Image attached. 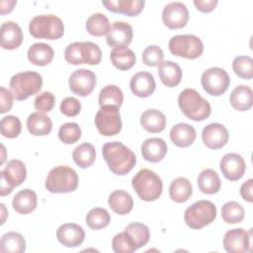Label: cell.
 <instances>
[{
	"instance_id": "obj_16",
	"label": "cell",
	"mask_w": 253,
	"mask_h": 253,
	"mask_svg": "<svg viewBox=\"0 0 253 253\" xmlns=\"http://www.w3.org/2000/svg\"><path fill=\"white\" fill-rule=\"evenodd\" d=\"M107 43L112 47L127 46L132 40L133 32L128 23L115 22L110 28L109 33L106 35Z\"/></svg>"
},
{
	"instance_id": "obj_2",
	"label": "cell",
	"mask_w": 253,
	"mask_h": 253,
	"mask_svg": "<svg viewBox=\"0 0 253 253\" xmlns=\"http://www.w3.org/2000/svg\"><path fill=\"white\" fill-rule=\"evenodd\" d=\"M178 105L182 113L195 122L208 119L211 112L210 103L192 88H186L179 94Z\"/></svg>"
},
{
	"instance_id": "obj_27",
	"label": "cell",
	"mask_w": 253,
	"mask_h": 253,
	"mask_svg": "<svg viewBox=\"0 0 253 253\" xmlns=\"http://www.w3.org/2000/svg\"><path fill=\"white\" fill-rule=\"evenodd\" d=\"M109 207L119 215H125L130 212L133 207L131 196L124 190H116L109 196Z\"/></svg>"
},
{
	"instance_id": "obj_45",
	"label": "cell",
	"mask_w": 253,
	"mask_h": 253,
	"mask_svg": "<svg viewBox=\"0 0 253 253\" xmlns=\"http://www.w3.org/2000/svg\"><path fill=\"white\" fill-rule=\"evenodd\" d=\"M112 248L116 253H131L136 250L132 240L126 231L120 232L114 236Z\"/></svg>"
},
{
	"instance_id": "obj_3",
	"label": "cell",
	"mask_w": 253,
	"mask_h": 253,
	"mask_svg": "<svg viewBox=\"0 0 253 253\" xmlns=\"http://www.w3.org/2000/svg\"><path fill=\"white\" fill-rule=\"evenodd\" d=\"M131 186L138 198L145 202L157 200L163 190L161 178L152 170L140 169L132 178Z\"/></svg>"
},
{
	"instance_id": "obj_5",
	"label": "cell",
	"mask_w": 253,
	"mask_h": 253,
	"mask_svg": "<svg viewBox=\"0 0 253 253\" xmlns=\"http://www.w3.org/2000/svg\"><path fill=\"white\" fill-rule=\"evenodd\" d=\"M29 32L36 39L57 40L64 34V25L55 15H39L31 20Z\"/></svg>"
},
{
	"instance_id": "obj_7",
	"label": "cell",
	"mask_w": 253,
	"mask_h": 253,
	"mask_svg": "<svg viewBox=\"0 0 253 253\" xmlns=\"http://www.w3.org/2000/svg\"><path fill=\"white\" fill-rule=\"evenodd\" d=\"M216 217V207L213 203L201 200L190 207L184 212L185 223L192 229H201L211 223Z\"/></svg>"
},
{
	"instance_id": "obj_4",
	"label": "cell",
	"mask_w": 253,
	"mask_h": 253,
	"mask_svg": "<svg viewBox=\"0 0 253 253\" xmlns=\"http://www.w3.org/2000/svg\"><path fill=\"white\" fill-rule=\"evenodd\" d=\"M79 178L74 169L65 165L52 168L45 179V189L50 193H70L78 187Z\"/></svg>"
},
{
	"instance_id": "obj_13",
	"label": "cell",
	"mask_w": 253,
	"mask_h": 253,
	"mask_svg": "<svg viewBox=\"0 0 253 253\" xmlns=\"http://www.w3.org/2000/svg\"><path fill=\"white\" fill-rule=\"evenodd\" d=\"M189 20V11L182 2H171L162 11L163 24L172 30L184 28Z\"/></svg>"
},
{
	"instance_id": "obj_54",
	"label": "cell",
	"mask_w": 253,
	"mask_h": 253,
	"mask_svg": "<svg viewBox=\"0 0 253 253\" xmlns=\"http://www.w3.org/2000/svg\"><path fill=\"white\" fill-rule=\"evenodd\" d=\"M1 209H2V213H3V216H2V219H1V224H3L5 222V214H6V209H5V205L4 204H1Z\"/></svg>"
},
{
	"instance_id": "obj_9",
	"label": "cell",
	"mask_w": 253,
	"mask_h": 253,
	"mask_svg": "<svg viewBox=\"0 0 253 253\" xmlns=\"http://www.w3.org/2000/svg\"><path fill=\"white\" fill-rule=\"evenodd\" d=\"M95 126L104 136H113L122 129V120L118 107L103 106L98 110L95 117Z\"/></svg>"
},
{
	"instance_id": "obj_28",
	"label": "cell",
	"mask_w": 253,
	"mask_h": 253,
	"mask_svg": "<svg viewBox=\"0 0 253 253\" xmlns=\"http://www.w3.org/2000/svg\"><path fill=\"white\" fill-rule=\"evenodd\" d=\"M229 102L237 111L245 112L250 110L253 104V93L251 88L246 85H238L232 90L229 96Z\"/></svg>"
},
{
	"instance_id": "obj_26",
	"label": "cell",
	"mask_w": 253,
	"mask_h": 253,
	"mask_svg": "<svg viewBox=\"0 0 253 253\" xmlns=\"http://www.w3.org/2000/svg\"><path fill=\"white\" fill-rule=\"evenodd\" d=\"M158 75L166 87H176L182 79V70L176 62L166 60L158 65Z\"/></svg>"
},
{
	"instance_id": "obj_36",
	"label": "cell",
	"mask_w": 253,
	"mask_h": 253,
	"mask_svg": "<svg viewBox=\"0 0 253 253\" xmlns=\"http://www.w3.org/2000/svg\"><path fill=\"white\" fill-rule=\"evenodd\" d=\"M85 27L90 35L101 37L109 33L111 25L106 15L102 13H95L87 19Z\"/></svg>"
},
{
	"instance_id": "obj_6",
	"label": "cell",
	"mask_w": 253,
	"mask_h": 253,
	"mask_svg": "<svg viewBox=\"0 0 253 253\" xmlns=\"http://www.w3.org/2000/svg\"><path fill=\"white\" fill-rule=\"evenodd\" d=\"M9 85L14 98L24 101L42 89V78L38 72L24 71L13 75Z\"/></svg>"
},
{
	"instance_id": "obj_37",
	"label": "cell",
	"mask_w": 253,
	"mask_h": 253,
	"mask_svg": "<svg viewBox=\"0 0 253 253\" xmlns=\"http://www.w3.org/2000/svg\"><path fill=\"white\" fill-rule=\"evenodd\" d=\"M125 231L128 234L132 240L136 249L143 247L147 244L150 238V232L148 227L141 222H131L129 223Z\"/></svg>"
},
{
	"instance_id": "obj_17",
	"label": "cell",
	"mask_w": 253,
	"mask_h": 253,
	"mask_svg": "<svg viewBox=\"0 0 253 253\" xmlns=\"http://www.w3.org/2000/svg\"><path fill=\"white\" fill-rule=\"evenodd\" d=\"M56 237L59 243L66 247H77L84 241L85 231L82 226L77 223H64L58 227Z\"/></svg>"
},
{
	"instance_id": "obj_1",
	"label": "cell",
	"mask_w": 253,
	"mask_h": 253,
	"mask_svg": "<svg viewBox=\"0 0 253 253\" xmlns=\"http://www.w3.org/2000/svg\"><path fill=\"white\" fill-rule=\"evenodd\" d=\"M102 153L111 172L119 176L130 172L136 163L134 153L119 141L105 143L102 147Z\"/></svg>"
},
{
	"instance_id": "obj_44",
	"label": "cell",
	"mask_w": 253,
	"mask_h": 253,
	"mask_svg": "<svg viewBox=\"0 0 253 253\" xmlns=\"http://www.w3.org/2000/svg\"><path fill=\"white\" fill-rule=\"evenodd\" d=\"M59 139L65 144H73L81 137V128L76 123L63 124L58 130Z\"/></svg>"
},
{
	"instance_id": "obj_23",
	"label": "cell",
	"mask_w": 253,
	"mask_h": 253,
	"mask_svg": "<svg viewBox=\"0 0 253 253\" xmlns=\"http://www.w3.org/2000/svg\"><path fill=\"white\" fill-rule=\"evenodd\" d=\"M0 176L13 187L20 186L27 178V169L25 164L19 159H12L8 161L5 168L0 172Z\"/></svg>"
},
{
	"instance_id": "obj_18",
	"label": "cell",
	"mask_w": 253,
	"mask_h": 253,
	"mask_svg": "<svg viewBox=\"0 0 253 253\" xmlns=\"http://www.w3.org/2000/svg\"><path fill=\"white\" fill-rule=\"evenodd\" d=\"M156 83L151 73L140 71L134 74L129 81V88L133 95L139 98H146L155 91Z\"/></svg>"
},
{
	"instance_id": "obj_53",
	"label": "cell",
	"mask_w": 253,
	"mask_h": 253,
	"mask_svg": "<svg viewBox=\"0 0 253 253\" xmlns=\"http://www.w3.org/2000/svg\"><path fill=\"white\" fill-rule=\"evenodd\" d=\"M17 4L16 0H8V1H1L0 2V13L1 15L10 13L13 11L14 6Z\"/></svg>"
},
{
	"instance_id": "obj_8",
	"label": "cell",
	"mask_w": 253,
	"mask_h": 253,
	"mask_svg": "<svg viewBox=\"0 0 253 253\" xmlns=\"http://www.w3.org/2000/svg\"><path fill=\"white\" fill-rule=\"evenodd\" d=\"M168 47L172 54L187 59L198 58L204 51L203 42L194 35L174 36L170 39Z\"/></svg>"
},
{
	"instance_id": "obj_19",
	"label": "cell",
	"mask_w": 253,
	"mask_h": 253,
	"mask_svg": "<svg viewBox=\"0 0 253 253\" xmlns=\"http://www.w3.org/2000/svg\"><path fill=\"white\" fill-rule=\"evenodd\" d=\"M23 42V32L20 26L13 21H6L1 25L0 43L4 49L18 48Z\"/></svg>"
},
{
	"instance_id": "obj_33",
	"label": "cell",
	"mask_w": 253,
	"mask_h": 253,
	"mask_svg": "<svg viewBox=\"0 0 253 253\" xmlns=\"http://www.w3.org/2000/svg\"><path fill=\"white\" fill-rule=\"evenodd\" d=\"M110 57L113 65L120 70H128L135 63V54L127 46L114 47Z\"/></svg>"
},
{
	"instance_id": "obj_15",
	"label": "cell",
	"mask_w": 253,
	"mask_h": 253,
	"mask_svg": "<svg viewBox=\"0 0 253 253\" xmlns=\"http://www.w3.org/2000/svg\"><path fill=\"white\" fill-rule=\"evenodd\" d=\"M219 168L227 180L237 181L243 177L246 170V163L241 155L230 152L222 156Z\"/></svg>"
},
{
	"instance_id": "obj_41",
	"label": "cell",
	"mask_w": 253,
	"mask_h": 253,
	"mask_svg": "<svg viewBox=\"0 0 253 253\" xmlns=\"http://www.w3.org/2000/svg\"><path fill=\"white\" fill-rule=\"evenodd\" d=\"M232 69L238 77L249 80L253 77V59L246 55L237 56L232 61Z\"/></svg>"
},
{
	"instance_id": "obj_46",
	"label": "cell",
	"mask_w": 253,
	"mask_h": 253,
	"mask_svg": "<svg viewBox=\"0 0 253 253\" xmlns=\"http://www.w3.org/2000/svg\"><path fill=\"white\" fill-rule=\"evenodd\" d=\"M142 62L147 66H158L163 61V50L158 45H148L142 52Z\"/></svg>"
},
{
	"instance_id": "obj_40",
	"label": "cell",
	"mask_w": 253,
	"mask_h": 253,
	"mask_svg": "<svg viewBox=\"0 0 253 253\" xmlns=\"http://www.w3.org/2000/svg\"><path fill=\"white\" fill-rule=\"evenodd\" d=\"M245 211L237 202H227L221 208V217L226 223H238L243 220Z\"/></svg>"
},
{
	"instance_id": "obj_11",
	"label": "cell",
	"mask_w": 253,
	"mask_h": 253,
	"mask_svg": "<svg viewBox=\"0 0 253 253\" xmlns=\"http://www.w3.org/2000/svg\"><path fill=\"white\" fill-rule=\"evenodd\" d=\"M223 247L229 253L250 252L252 249V228H233L225 232Z\"/></svg>"
},
{
	"instance_id": "obj_35",
	"label": "cell",
	"mask_w": 253,
	"mask_h": 253,
	"mask_svg": "<svg viewBox=\"0 0 253 253\" xmlns=\"http://www.w3.org/2000/svg\"><path fill=\"white\" fill-rule=\"evenodd\" d=\"M72 158L75 164H77L80 168H88L96 159L95 147L91 143L84 142L73 150Z\"/></svg>"
},
{
	"instance_id": "obj_29",
	"label": "cell",
	"mask_w": 253,
	"mask_h": 253,
	"mask_svg": "<svg viewBox=\"0 0 253 253\" xmlns=\"http://www.w3.org/2000/svg\"><path fill=\"white\" fill-rule=\"evenodd\" d=\"M140 125L148 132H161L166 126V118L156 109L146 110L140 116Z\"/></svg>"
},
{
	"instance_id": "obj_21",
	"label": "cell",
	"mask_w": 253,
	"mask_h": 253,
	"mask_svg": "<svg viewBox=\"0 0 253 253\" xmlns=\"http://www.w3.org/2000/svg\"><path fill=\"white\" fill-rule=\"evenodd\" d=\"M102 4L111 12L134 17L142 11L145 2L143 0H109L102 1Z\"/></svg>"
},
{
	"instance_id": "obj_51",
	"label": "cell",
	"mask_w": 253,
	"mask_h": 253,
	"mask_svg": "<svg viewBox=\"0 0 253 253\" xmlns=\"http://www.w3.org/2000/svg\"><path fill=\"white\" fill-rule=\"evenodd\" d=\"M217 0H194L196 8L203 13L211 12L217 5Z\"/></svg>"
},
{
	"instance_id": "obj_39",
	"label": "cell",
	"mask_w": 253,
	"mask_h": 253,
	"mask_svg": "<svg viewBox=\"0 0 253 253\" xmlns=\"http://www.w3.org/2000/svg\"><path fill=\"white\" fill-rule=\"evenodd\" d=\"M111 221L110 213L104 208H94L86 215V223L93 230H99L109 225Z\"/></svg>"
},
{
	"instance_id": "obj_47",
	"label": "cell",
	"mask_w": 253,
	"mask_h": 253,
	"mask_svg": "<svg viewBox=\"0 0 253 253\" xmlns=\"http://www.w3.org/2000/svg\"><path fill=\"white\" fill-rule=\"evenodd\" d=\"M55 104V97L49 91H44L38 95L35 99L34 106L38 112L46 113L52 110Z\"/></svg>"
},
{
	"instance_id": "obj_31",
	"label": "cell",
	"mask_w": 253,
	"mask_h": 253,
	"mask_svg": "<svg viewBox=\"0 0 253 253\" xmlns=\"http://www.w3.org/2000/svg\"><path fill=\"white\" fill-rule=\"evenodd\" d=\"M198 187L200 191L207 195L216 194L220 190L221 182L216 171L212 169H205L198 176Z\"/></svg>"
},
{
	"instance_id": "obj_52",
	"label": "cell",
	"mask_w": 253,
	"mask_h": 253,
	"mask_svg": "<svg viewBox=\"0 0 253 253\" xmlns=\"http://www.w3.org/2000/svg\"><path fill=\"white\" fill-rule=\"evenodd\" d=\"M253 180L248 179L245 183H243L240 187V195L241 197L248 203H252L253 201Z\"/></svg>"
},
{
	"instance_id": "obj_49",
	"label": "cell",
	"mask_w": 253,
	"mask_h": 253,
	"mask_svg": "<svg viewBox=\"0 0 253 253\" xmlns=\"http://www.w3.org/2000/svg\"><path fill=\"white\" fill-rule=\"evenodd\" d=\"M60 112L66 117H75L80 113L81 104L74 97H66L60 103Z\"/></svg>"
},
{
	"instance_id": "obj_42",
	"label": "cell",
	"mask_w": 253,
	"mask_h": 253,
	"mask_svg": "<svg viewBox=\"0 0 253 253\" xmlns=\"http://www.w3.org/2000/svg\"><path fill=\"white\" fill-rule=\"evenodd\" d=\"M22 130V124L18 117L9 115L2 118L0 122L1 134L8 138H15L19 136Z\"/></svg>"
},
{
	"instance_id": "obj_12",
	"label": "cell",
	"mask_w": 253,
	"mask_h": 253,
	"mask_svg": "<svg viewBox=\"0 0 253 253\" xmlns=\"http://www.w3.org/2000/svg\"><path fill=\"white\" fill-rule=\"evenodd\" d=\"M96 82L95 73L85 68L73 71L68 80L69 89L71 92L81 97L90 95L96 86Z\"/></svg>"
},
{
	"instance_id": "obj_22",
	"label": "cell",
	"mask_w": 253,
	"mask_h": 253,
	"mask_svg": "<svg viewBox=\"0 0 253 253\" xmlns=\"http://www.w3.org/2000/svg\"><path fill=\"white\" fill-rule=\"evenodd\" d=\"M170 139L179 147H188L196 139V129L193 126L186 123L174 125L170 129Z\"/></svg>"
},
{
	"instance_id": "obj_38",
	"label": "cell",
	"mask_w": 253,
	"mask_h": 253,
	"mask_svg": "<svg viewBox=\"0 0 253 253\" xmlns=\"http://www.w3.org/2000/svg\"><path fill=\"white\" fill-rule=\"evenodd\" d=\"M124 102V94L122 90L116 85L105 86L99 94V105L103 106H115L120 108Z\"/></svg>"
},
{
	"instance_id": "obj_14",
	"label": "cell",
	"mask_w": 253,
	"mask_h": 253,
	"mask_svg": "<svg viewBox=\"0 0 253 253\" xmlns=\"http://www.w3.org/2000/svg\"><path fill=\"white\" fill-rule=\"evenodd\" d=\"M227 128L218 123H212L206 126L202 130V139L204 144L210 149L222 148L228 141Z\"/></svg>"
},
{
	"instance_id": "obj_24",
	"label": "cell",
	"mask_w": 253,
	"mask_h": 253,
	"mask_svg": "<svg viewBox=\"0 0 253 253\" xmlns=\"http://www.w3.org/2000/svg\"><path fill=\"white\" fill-rule=\"evenodd\" d=\"M37 194L31 189H24L18 192L12 201L13 209L20 214H29L37 208Z\"/></svg>"
},
{
	"instance_id": "obj_48",
	"label": "cell",
	"mask_w": 253,
	"mask_h": 253,
	"mask_svg": "<svg viewBox=\"0 0 253 253\" xmlns=\"http://www.w3.org/2000/svg\"><path fill=\"white\" fill-rule=\"evenodd\" d=\"M64 58L68 63L73 65L84 64L81 51V42H75L68 44L64 51Z\"/></svg>"
},
{
	"instance_id": "obj_32",
	"label": "cell",
	"mask_w": 253,
	"mask_h": 253,
	"mask_svg": "<svg viewBox=\"0 0 253 253\" xmlns=\"http://www.w3.org/2000/svg\"><path fill=\"white\" fill-rule=\"evenodd\" d=\"M192 194V184L185 177H178L174 179L169 186V196L171 200L175 203L181 204L187 202Z\"/></svg>"
},
{
	"instance_id": "obj_30",
	"label": "cell",
	"mask_w": 253,
	"mask_h": 253,
	"mask_svg": "<svg viewBox=\"0 0 253 253\" xmlns=\"http://www.w3.org/2000/svg\"><path fill=\"white\" fill-rule=\"evenodd\" d=\"M27 127L33 135L42 136L48 134L51 131L52 123L44 113L36 112L28 117Z\"/></svg>"
},
{
	"instance_id": "obj_43",
	"label": "cell",
	"mask_w": 253,
	"mask_h": 253,
	"mask_svg": "<svg viewBox=\"0 0 253 253\" xmlns=\"http://www.w3.org/2000/svg\"><path fill=\"white\" fill-rule=\"evenodd\" d=\"M81 50L85 64L97 65L101 62L102 51L98 44L92 42H81Z\"/></svg>"
},
{
	"instance_id": "obj_20",
	"label": "cell",
	"mask_w": 253,
	"mask_h": 253,
	"mask_svg": "<svg viewBox=\"0 0 253 253\" xmlns=\"http://www.w3.org/2000/svg\"><path fill=\"white\" fill-rule=\"evenodd\" d=\"M142 157L149 162L161 161L167 153V144L160 137H151L143 141L140 147Z\"/></svg>"
},
{
	"instance_id": "obj_34",
	"label": "cell",
	"mask_w": 253,
	"mask_h": 253,
	"mask_svg": "<svg viewBox=\"0 0 253 253\" xmlns=\"http://www.w3.org/2000/svg\"><path fill=\"white\" fill-rule=\"evenodd\" d=\"M26 250V241L22 234L11 231L5 233L0 241L2 253H23Z\"/></svg>"
},
{
	"instance_id": "obj_25",
	"label": "cell",
	"mask_w": 253,
	"mask_h": 253,
	"mask_svg": "<svg viewBox=\"0 0 253 253\" xmlns=\"http://www.w3.org/2000/svg\"><path fill=\"white\" fill-rule=\"evenodd\" d=\"M28 59L35 65L45 66L53 59L52 47L44 42H36L32 44L28 49Z\"/></svg>"
},
{
	"instance_id": "obj_10",
	"label": "cell",
	"mask_w": 253,
	"mask_h": 253,
	"mask_svg": "<svg viewBox=\"0 0 253 253\" xmlns=\"http://www.w3.org/2000/svg\"><path fill=\"white\" fill-rule=\"evenodd\" d=\"M204 90L211 96H220L226 92L230 84L228 73L220 67H211L201 76Z\"/></svg>"
},
{
	"instance_id": "obj_50",
	"label": "cell",
	"mask_w": 253,
	"mask_h": 253,
	"mask_svg": "<svg viewBox=\"0 0 253 253\" xmlns=\"http://www.w3.org/2000/svg\"><path fill=\"white\" fill-rule=\"evenodd\" d=\"M13 93L5 87H0V113L5 114L12 109L13 106Z\"/></svg>"
}]
</instances>
